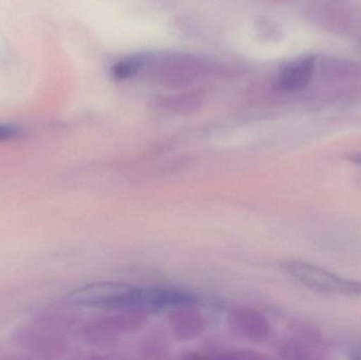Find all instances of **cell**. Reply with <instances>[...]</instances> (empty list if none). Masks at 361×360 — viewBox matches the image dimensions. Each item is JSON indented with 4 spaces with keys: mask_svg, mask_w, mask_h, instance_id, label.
I'll return each instance as SVG.
<instances>
[{
    "mask_svg": "<svg viewBox=\"0 0 361 360\" xmlns=\"http://www.w3.org/2000/svg\"><path fill=\"white\" fill-rule=\"evenodd\" d=\"M207 70L205 61L184 52L162 53L145 57L143 71L154 82L169 88L183 89L192 85Z\"/></svg>",
    "mask_w": 361,
    "mask_h": 360,
    "instance_id": "cell-1",
    "label": "cell"
},
{
    "mask_svg": "<svg viewBox=\"0 0 361 360\" xmlns=\"http://www.w3.org/2000/svg\"><path fill=\"white\" fill-rule=\"evenodd\" d=\"M282 268L295 280L318 293L361 296V281L345 278L314 264L290 260L282 264Z\"/></svg>",
    "mask_w": 361,
    "mask_h": 360,
    "instance_id": "cell-2",
    "label": "cell"
},
{
    "mask_svg": "<svg viewBox=\"0 0 361 360\" xmlns=\"http://www.w3.org/2000/svg\"><path fill=\"white\" fill-rule=\"evenodd\" d=\"M133 289L121 283H93L72 292L69 300L78 306L124 309Z\"/></svg>",
    "mask_w": 361,
    "mask_h": 360,
    "instance_id": "cell-3",
    "label": "cell"
},
{
    "mask_svg": "<svg viewBox=\"0 0 361 360\" xmlns=\"http://www.w3.org/2000/svg\"><path fill=\"white\" fill-rule=\"evenodd\" d=\"M190 295L176 290L161 287H133L125 309L159 311L176 308L191 302Z\"/></svg>",
    "mask_w": 361,
    "mask_h": 360,
    "instance_id": "cell-4",
    "label": "cell"
},
{
    "mask_svg": "<svg viewBox=\"0 0 361 360\" xmlns=\"http://www.w3.org/2000/svg\"><path fill=\"white\" fill-rule=\"evenodd\" d=\"M317 58L315 55H307L292 61L278 73L274 87L283 94H294L305 90L313 80Z\"/></svg>",
    "mask_w": 361,
    "mask_h": 360,
    "instance_id": "cell-5",
    "label": "cell"
},
{
    "mask_svg": "<svg viewBox=\"0 0 361 360\" xmlns=\"http://www.w3.org/2000/svg\"><path fill=\"white\" fill-rule=\"evenodd\" d=\"M233 327L241 336L254 340H264L269 335V325L267 319L259 313L239 311L231 317Z\"/></svg>",
    "mask_w": 361,
    "mask_h": 360,
    "instance_id": "cell-6",
    "label": "cell"
},
{
    "mask_svg": "<svg viewBox=\"0 0 361 360\" xmlns=\"http://www.w3.org/2000/svg\"><path fill=\"white\" fill-rule=\"evenodd\" d=\"M161 107L178 114H188L197 111L203 104V95L199 91L189 90L162 97Z\"/></svg>",
    "mask_w": 361,
    "mask_h": 360,
    "instance_id": "cell-7",
    "label": "cell"
},
{
    "mask_svg": "<svg viewBox=\"0 0 361 360\" xmlns=\"http://www.w3.org/2000/svg\"><path fill=\"white\" fill-rule=\"evenodd\" d=\"M146 55H135L121 59L111 68L112 76L116 80H127L142 71Z\"/></svg>",
    "mask_w": 361,
    "mask_h": 360,
    "instance_id": "cell-8",
    "label": "cell"
},
{
    "mask_svg": "<svg viewBox=\"0 0 361 360\" xmlns=\"http://www.w3.org/2000/svg\"><path fill=\"white\" fill-rule=\"evenodd\" d=\"M257 33L264 40H275L276 38L282 35L281 27L276 23L269 18H260L257 21Z\"/></svg>",
    "mask_w": 361,
    "mask_h": 360,
    "instance_id": "cell-9",
    "label": "cell"
},
{
    "mask_svg": "<svg viewBox=\"0 0 361 360\" xmlns=\"http://www.w3.org/2000/svg\"><path fill=\"white\" fill-rule=\"evenodd\" d=\"M23 135V130L18 126L10 124H0V142L17 139Z\"/></svg>",
    "mask_w": 361,
    "mask_h": 360,
    "instance_id": "cell-10",
    "label": "cell"
},
{
    "mask_svg": "<svg viewBox=\"0 0 361 360\" xmlns=\"http://www.w3.org/2000/svg\"><path fill=\"white\" fill-rule=\"evenodd\" d=\"M345 159L350 161V162L353 163V164L361 167V152H353V154H348Z\"/></svg>",
    "mask_w": 361,
    "mask_h": 360,
    "instance_id": "cell-11",
    "label": "cell"
},
{
    "mask_svg": "<svg viewBox=\"0 0 361 360\" xmlns=\"http://www.w3.org/2000/svg\"><path fill=\"white\" fill-rule=\"evenodd\" d=\"M351 359L361 360V347H358V348L352 351Z\"/></svg>",
    "mask_w": 361,
    "mask_h": 360,
    "instance_id": "cell-12",
    "label": "cell"
}]
</instances>
